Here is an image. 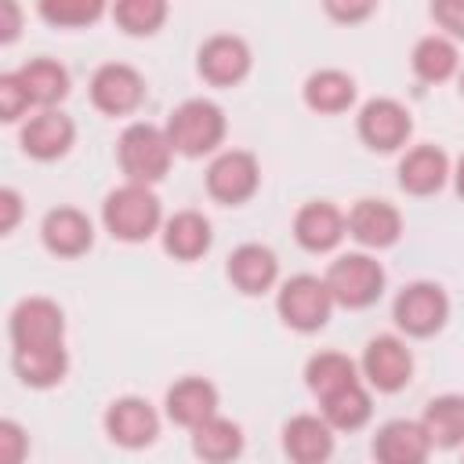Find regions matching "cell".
<instances>
[{"instance_id": "1", "label": "cell", "mask_w": 464, "mask_h": 464, "mask_svg": "<svg viewBox=\"0 0 464 464\" xmlns=\"http://www.w3.org/2000/svg\"><path fill=\"white\" fill-rule=\"evenodd\" d=\"M163 203L152 185L123 181L102 199V225L116 243H145L163 228Z\"/></svg>"}, {"instance_id": "2", "label": "cell", "mask_w": 464, "mask_h": 464, "mask_svg": "<svg viewBox=\"0 0 464 464\" xmlns=\"http://www.w3.org/2000/svg\"><path fill=\"white\" fill-rule=\"evenodd\" d=\"M170 145L178 156L185 160H199V156H214L225 145L228 134V120L225 109L210 98H185L178 109H170L167 123H163Z\"/></svg>"}, {"instance_id": "3", "label": "cell", "mask_w": 464, "mask_h": 464, "mask_svg": "<svg viewBox=\"0 0 464 464\" xmlns=\"http://www.w3.org/2000/svg\"><path fill=\"white\" fill-rule=\"evenodd\" d=\"M174 145L167 138L163 127L156 123H127L120 141H116V163L123 170L127 181H141V185H156L170 174V160H174Z\"/></svg>"}, {"instance_id": "4", "label": "cell", "mask_w": 464, "mask_h": 464, "mask_svg": "<svg viewBox=\"0 0 464 464\" xmlns=\"http://www.w3.org/2000/svg\"><path fill=\"white\" fill-rule=\"evenodd\" d=\"M334 308H337V301H334L326 279L323 276H312V272L290 276L276 290V315L294 334H319L330 323Z\"/></svg>"}, {"instance_id": "5", "label": "cell", "mask_w": 464, "mask_h": 464, "mask_svg": "<svg viewBox=\"0 0 464 464\" xmlns=\"http://www.w3.org/2000/svg\"><path fill=\"white\" fill-rule=\"evenodd\" d=\"M326 286L334 294V301L348 312H362L370 304L381 301L384 286H388V276H384V265L366 254V250H352V254H337L326 268Z\"/></svg>"}, {"instance_id": "6", "label": "cell", "mask_w": 464, "mask_h": 464, "mask_svg": "<svg viewBox=\"0 0 464 464\" xmlns=\"http://www.w3.org/2000/svg\"><path fill=\"white\" fill-rule=\"evenodd\" d=\"M392 319L406 337H435L450 323V294L431 279H413L395 294Z\"/></svg>"}, {"instance_id": "7", "label": "cell", "mask_w": 464, "mask_h": 464, "mask_svg": "<svg viewBox=\"0 0 464 464\" xmlns=\"http://www.w3.org/2000/svg\"><path fill=\"white\" fill-rule=\"evenodd\" d=\"M203 185H207V196L214 203H221V207H243L261 188V163L246 149H221L207 163Z\"/></svg>"}, {"instance_id": "8", "label": "cell", "mask_w": 464, "mask_h": 464, "mask_svg": "<svg viewBox=\"0 0 464 464\" xmlns=\"http://www.w3.org/2000/svg\"><path fill=\"white\" fill-rule=\"evenodd\" d=\"M355 134L370 152H399L413 138V116L399 98H370L355 116Z\"/></svg>"}, {"instance_id": "9", "label": "cell", "mask_w": 464, "mask_h": 464, "mask_svg": "<svg viewBox=\"0 0 464 464\" xmlns=\"http://www.w3.org/2000/svg\"><path fill=\"white\" fill-rule=\"evenodd\" d=\"M359 373L362 381L381 392V395H395L413 381V352L402 337L395 334H377L366 341L362 359H359Z\"/></svg>"}, {"instance_id": "10", "label": "cell", "mask_w": 464, "mask_h": 464, "mask_svg": "<svg viewBox=\"0 0 464 464\" xmlns=\"http://www.w3.org/2000/svg\"><path fill=\"white\" fill-rule=\"evenodd\" d=\"M254 69V51L236 33H214L196 51V72L210 87H239Z\"/></svg>"}, {"instance_id": "11", "label": "cell", "mask_w": 464, "mask_h": 464, "mask_svg": "<svg viewBox=\"0 0 464 464\" xmlns=\"http://www.w3.org/2000/svg\"><path fill=\"white\" fill-rule=\"evenodd\" d=\"M87 94L102 116H130L145 102V76L127 62H105L94 69Z\"/></svg>"}, {"instance_id": "12", "label": "cell", "mask_w": 464, "mask_h": 464, "mask_svg": "<svg viewBox=\"0 0 464 464\" xmlns=\"http://www.w3.org/2000/svg\"><path fill=\"white\" fill-rule=\"evenodd\" d=\"M11 348L65 344V312L51 297H22L7 315Z\"/></svg>"}, {"instance_id": "13", "label": "cell", "mask_w": 464, "mask_h": 464, "mask_svg": "<svg viewBox=\"0 0 464 464\" xmlns=\"http://www.w3.org/2000/svg\"><path fill=\"white\" fill-rule=\"evenodd\" d=\"M102 428H105L109 442H116V446H123V450H145L160 435V413L141 395H120V399H112L105 406Z\"/></svg>"}, {"instance_id": "14", "label": "cell", "mask_w": 464, "mask_h": 464, "mask_svg": "<svg viewBox=\"0 0 464 464\" xmlns=\"http://www.w3.org/2000/svg\"><path fill=\"white\" fill-rule=\"evenodd\" d=\"M76 141V123L72 116H65L58 105L54 109H36L33 116L22 120V130H18V145L29 160L36 163H54L62 160Z\"/></svg>"}, {"instance_id": "15", "label": "cell", "mask_w": 464, "mask_h": 464, "mask_svg": "<svg viewBox=\"0 0 464 464\" xmlns=\"http://www.w3.org/2000/svg\"><path fill=\"white\" fill-rule=\"evenodd\" d=\"M344 218H348V236L366 250H388L402 239V214L388 199L362 196L352 203Z\"/></svg>"}, {"instance_id": "16", "label": "cell", "mask_w": 464, "mask_h": 464, "mask_svg": "<svg viewBox=\"0 0 464 464\" xmlns=\"http://www.w3.org/2000/svg\"><path fill=\"white\" fill-rule=\"evenodd\" d=\"M348 236V218L330 199H308L294 214V239L308 254H330Z\"/></svg>"}, {"instance_id": "17", "label": "cell", "mask_w": 464, "mask_h": 464, "mask_svg": "<svg viewBox=\"0 0 464 464\" xmlns=\"http://www.w3.org/2000/svg\"><path fill=\"white\" fill-rule=\"evenodd\" d=\"M40 243L54 257H83L94 246V221L80 207H51L40 221Z\"/></svg>"}, {"instance_id": "18", "label": "cell", "mask_w": 464, "mask_h": 464, "mask_svg": "<svg viewBox=\"0 0 464 464\" xmlns=\"http://www.w3.org/2000/svg\"><path fill=\"white\" fill-rule=\"evenodd\" d=\"M225 276L243 297H261L279 283V257L265 243H239L225 261Z\"/></svg>"}, {"instance_id": "19", "label": "cell", "mask_w": 464, "mask_h": 464, "mask_svg": "<svg viewBox=\"0 0 464 464\" xmlns=\"http://www.w3.org/2000/svg\"><path fill=\"white\" fill-rule=\"evenodd\" d=\"M453 167H450V156L424 141V145H413L399 156V167H395V178H399V188L406 196H435L446 181H450Z\"/></svg>"}, {"instance_id": "20", "label": "cell", "mask_w": 464, "mask_h": 464, "mask_svg": "<svg viewBox=\"0 0 464 464\" xmlns=\"http://www.w3.org/2000/svg\"><path fill=\"white\" fill-rule=\"evenodd\" d=\"M218 406H221L218 388H214L207 377H199V373L178 377V381L167 388V395H163V413H167V420H174L178 428H188V431H192L196 424H203L207 417H214Z\"/></svg>"}, {"instance_id": "21", "label": "cell", "mask_w": 464, "mask_h": 464, "mask_svg": "<svg viewBox=\"0 0 464 464\" xmlns=\"http://www.w3.org/2000/svg\"><path fill=\"white\" fill-rule=\"evenodd\" d=\"M431 439H428V428L420 420H388L377 428L373 442H370V453L381 460V464H424L431 457Z\"/></svg>"}, {"instance_id": "22", "label": "cell", "mask_w": 464, "mask_h": 464, "mask_svg": "<svg viewBox=\"0 0 464 464\" xmlns=\"http://www.w3.org/2000/svg\"><path fill=\"white\" fill-rule=\"evenodd\" d=\"M337 431L323 413H297L283 424V453L294 464H323L334 457Z\"/></svg>"}, {"instance_id": "23", "label": "cell", "mask_w": 464, "mask_h": 464, "mask_svg": "<svg viewBox=\"0 0 464 464\" xmlns=\"http://www.w3.org/2000/svg\"><path fill=\"white\" fill-rule=\"evenodd\" d=\"M160 239H163V250L174 261H199L214 246V225L199 210H178L163 221Z\"/></svg>"}, {"instance_id": "24", "label": "cell", "mask_w": 464, "mask_h": 464, "mask_svg": "<svg viewBox=\"0 0 464 464\" xmlns=\"http://www.w3.org/2000/svg\"><path fill=\"white\" fill-rule=\"evenodd\" d=\"M11 370L25 388L47 392L58 388L69 373V352L65 344H33V348H11Z\"/></svg>"}, {"instance_id": "25", "label": "cell", "mask_w": 464, "mask_h": 464, "mask_svg": "<svg viewBox=\"0 0 464 464\" xmlns=\"http://www.w3.org/2000/svg\"><path fill=\"white\" fill-rule=\"evenodd\" d=\"M355 76L344 69H315L301 83V102L319 116H341L355 105Z\"/></svg>"}, {"instance_id": "26", "label": "cell", "mask_w": 464, "mask_h": 464, "mask_svg": "<svg viewBox=\"0 0 464 464\" xmlns=\"http://www.w3.org/2000/svg\"><path fill=\"white\" fill-rule=\"evenodd\" d=\"M460 51H457V40H450L446 33H428L413 44V54H410V69L420 83H446L460 72Z\"/></svg>"}, {"instance_id": "27", "label": "cell", "mask_w": 464, "mask_h": 464, "mask_svg": "<svg viewBox=\"0 0 464 464\" xmlns=\"http://www.w3.org/2000/svg\"><path fill=\"white\" fill-rule=\"evenodd\" d=\"M243 446H246L243 428L236 420L221 417V413H214V417H207L203 424L192 428V453L207 464H228L243 453Z\"/></svg>"}, {"instance_id": "28", "label": "cell", "mask_w": 464, "mask_h": 464, "mask_svg": "<svg viewBox=\"0 0 464 464\" xmlns=\"http://www.w3.org/2000/svg\"><path fill=\"white\" fill-rule=\"evenodd\" d=\"M18 76L25 80V87H29V94H33V105H36V109H54V105H62V102L69 98V91H72L69 69H65L58 58H47V54L29 58V62L18 69Z\"/></svg>"}, {"instance_id": "29", "label": "cell", "mask_w": 464, "mask_h": 464, "mask_svg": "<svg viewBox=\"0 0 464 464\" xmlns=\"http://www.w3.org/2000/svg\"><path fill=\"white\" fill-rule=\"evenodd\" d=\"M319 413L330 420L334 431H359L370 424L373 417V395H370V384L366 381H355L326 399H319Z\"/></svg>"}, {"instance_id": "30", "label": "cell", "mask_w": 464, "mask_h": 464, "mask_svg": "<svg viewBox=\"0 0 464 464\" xmlns=\"http://www.w3.org/2000/svg\"><path fill=\"white\" fill-rule=\"evenodd\" d=\"M355 381H362L359 362L348 359L344 352H315L304 362V388L315 399H326V395H334V392H341Z\"/></svg>"}, {"instance_id": "31", "label": "cell", "mask_w": 464, "mask_h": 464, "mask_svg": "<svg viewBox=\"0 0 464 464\" xmlns=\"http://www.w3.org/2000/svg\"><path fill=\"white\" fill-rule=\"evenodd\" d=\"M420 424L428 428V439L435 450H457L464 446V395H435L428 399Z\"/></svg>"}, {"instance_id": "32", "label": "cell", "mask_w": 464, "mask_h": 464, "mask_svg": "<svg viewBox=\"0 0 464 464\" xmlns=\"http://www.w3.org/2000/svg\"><path fill=\"white\" fill-rule=\"evenodd\" d=\"M112 22L127 36H156L167 25L170 4L167 0H112Z\"/></svg>"}, {"instance_id": "33", "label": "cell", "mask_w": 464, "mask_h": 464, "mask_svg": "<svg viewBox=\"0 0 464 464\" xmlns=\"http://www.w3.org/2000/svg\"><path fill=\"white\" fill-rule=\"evenodd\" d=\"M109 7L112 0H36V14L51 29H87L102 22Z\"/></svg>"}, {"instance_id": "34", "label": "cell", "mask_w": 464, "mask_h": 464, "mask_svg": "<svg viewBox=\"0 0 464 464\" xmlns=\"http://www.w3.org/2000/svg\"><path fill=\"white\" fill-rule=\"evenodd\" d=\"M29 109H36V105H33V94H29L25 80L18 72H4L0 76V120L18 123V120L29 116Z\"/></svg>"}, {"instance_id": "35", "label": "cell", "mask_w": 464, "mask_h": 464, "mask_svg": "<svg viewBox=\"0 0 464 464\" xmlns=\"http://www.w3.org/2000/svg\"><path fill=\"white\" fill-rule=\"evenodd\" d=\"M381 7V0H323V11L330 22L337 25H362L366 18H373Z\"/></svg>"}, {"instance_id": "36", "label": "cell", "mask_w": 464, "mask_h": 464, "mask_svg": "<svg viewBox=\"0 0 464 464\" xmlns=\"http://www.w3.org/2000/svg\"><path fill=\"white\" fill-rule=\"evenodd\" d=\"M428 14L450 40H464V0H431Z\"/></svg>"}, {"instance_id": "37", "label": "cell", "mask_w": 464, "mask_h": 464, "mask_svg": "<svg viewBox=\"0 0 464 464\" xmlns=\"http://www.w3.org/2000/svg\"><path fill=\"white\" fill-rule=\"evenodd\" d=\"M29 457V435L18 420H0V460L4 464H22Z\"/></svg>"}, {"instance_id": "38", "label": "cell", "mask_w": 464, "mask_h": 464, "mask_svg": "<svg viewBox=\"0 0 464 464\" xmlns=\"http://www.w3.org/2000/svg\"><path fill=\"white\" fill-rule=\"evenodd\" d=\"M22 192L18 188H0V232L4 236H11L14 228H18V221H22Z\"/></svg>"}, {"instance_id": "39", "label": "cell", "mask_w": 464, "mask_h": 464, "mask_svg": "<svg viewBox=\"0 0 464 464\" xmlns=\"http://www.w3.org/2000/svg\"><path fill=\"white\" fill-rule=\"evenodd\" d=\"M22 36V7L18 0H0V44H14Z\"/></svg>"}, {"instance_id": "40", "label": "cell", "mask_w": 464, "mask_h": 464, "mask_svg": "<svg viewBox=\"0 0 464 464\" xmlns=\"http://www.w3.org/2000/svg\"><path fill=\"white\" fill-rule=\"evenodd\" d=\"M450 178H453V188H457V196L464 199V156L457 160V167H453V174H450Z\"/></svg>"}, {"instance_id": "41", "label": "cell", "mask_w": 464, "mask_h": 464, "mask_svg": "<svg viewBox=\"0 0 464 464\" xmlns=\"http://www.w3.org/2000/svg\"><path fill=\"white\" fill-rule=\"evenodd\" d=\"M457 91H460V98H464V65H460V72H457Z\"/></svg>"}]
</instances>
